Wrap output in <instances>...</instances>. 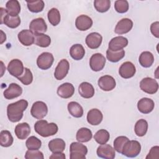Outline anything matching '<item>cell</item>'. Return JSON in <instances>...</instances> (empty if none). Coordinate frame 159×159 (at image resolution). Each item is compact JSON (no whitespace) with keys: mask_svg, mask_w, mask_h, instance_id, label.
<instances>
[{"mask_svg":"<svg viewBox=\"0 0 159 159\" xmlns=\"http://www.w3.org/2000/svg\"><path fill=\"white\" fill-rule=\"evenodd\" d=\"M78 92L81 97L89 99L94 96V88L91 83L88 82H83L78 87Z\"/></svg>","mask_w":159,"mask_h":159,"instance_id":"obj_25","label":"cell"},{"mask_svg":"<svg viewBox=\"0 0 159 159\" xmlns=\"http://www.w3.org/2000/svg\"><path fill=\"white\" fill-rule=\"evenodd\" d=\"M26 2L29 10L34 13H38L42 11L45 6V3L42 0L27 1Z\"/></svg>","mask_w":159,"mask_h":159,"instance_id":"obj_37","label":"cell"},{"mask_svg":"<svg viewBox=\"0 0 159 159\" xmlns=\"http://www.w3.org/2000/svg\"><path fill=\"white\" fill-rule=\"evenodd\" d=\"M14 139L11 133L8 130H2L0 133V145L4 147H10Z\"/></svg>","mask_w":159,"mask_h":159,"instance_id":"obj_34","label":"cell"},{"mask_svg":"<svg viewBox=\"0 0 159 159\" xmlns=\"http://www.w3.org/2000/svg\"><path fill=\"white\" fill-rule=\"evenodd\" d=\"M6 9L9 15L17 16L20 12V5L17 0H10L6 2Z\"/></svg>","mask_w":159,"mask_h":159,"instance_id":"obj_30","label":"cell"},{"mask_svg":"<svg viewBox=\"0 0 159 159\" xmlns=\"http://www.w3.org/2000/svg\"><path fill=\"white\" fill-rule=\"evenodd\" d=\"M141 151L140 143L137 140H129L124 145L122 154L127 157L134 158L137 157Z\"/></svg>","mask_w":159,"mask_h":159,"instance_id":"obj_3","label":"cell"},{"mask_svg":"<svg viewBox=\"0 0 159 159\" xmlns=\"http://www.w3.org/2000/svg\"><path fill=\"white\" fill-rule=\"evenodd\" d=\"M106 58L101 53L93 54L89 60V66L94 71H99L103 69L106 64Z\"/></svg>","mask_w":159,"mask_h":159,"instance_id":"obj_8","label":"cell"},{"mask_svg":"<svg viewBox=\"0 0 159 159\" xmlns=\"http://www.w3.org/2000/svg\"><path fill=\"white\" fill-rule=\"evenodd\" d=\"M110 138V134L105 129H100L96 132L94 135V139L99 144L102 145L106 143Z\"/></svg>","mask_w":159,"mask_h":159,"instance_id":"obj_36","label":"cell"},{"mask_svg":"<svg viewBox=\"0 0 159 159\" xmlns=\"http://www.w3.org/2000/svg\"><path fill=\"white\" fill-rule=\"evenodd\" d=\"M28 107V102L25 99H20L9 104L7 107V116L12 122H17L21 120L23 112Z\"/></svg>","mask_w":159,"mask_h":159,"instance_id":"obj_1","label":"cell"},{"mask_svg":"<svg viewBox=\"0 0 159 159\" xmlns=\"http://www.w3.org/2000/svg\"><path fill=\"white\" fill-rule=\"evenodd\" d=\"M125 56V51L122 49L119 51H111L109 49L106 51V57L107 59L113 63L117 62L120 61L122 58H123Z\"/></svg>","mask_w":159,"mask_h":159,"instance_id":"obj_35","label":"cell"},{"mask_svg":"<svg viewBox=\"0 0 159 159\" xmlns=\"http://www.w3.org/2000/svg\"><path fill=\"white\" fill-rule=\"evenodd\" d=\"M17 79L24 85H29L33 81V75L30 70L27 68H24V73Z\"/></svg>","mask_w":159,"mask_h":159,"instance_id":"obj_42","label":"cell"},{"mask_svg":"<svg viewBox=\"0 0 159 159\" xmlns=\"http://www.w3.org/2000/svg\"><path fill=\"white\" fill-rule=\"evenodd\" d=\"M57 92L60 98L68 99L74 94L75 88L71 83H65L58 86Z\"/></svg>","mask_w":159,"mask_h":159,"instance_id":"obj_22","label":"cell"},{"mask_svg":"<svg viewBox=\"0 0 159 159\" xmlns=\"http://www.w3.org/2000/svg\"><path fill=\"white\" fill-rule=\"evenodd\" d=\"M128 45V40L123 36H117L112 38L109 43L108 49L111 51H119L122 50Z\"/></svg>","mask_w":159,"mask_h":159,"instance_id":"obj_15","label":"cell"},{"mask_svg":"<svg viewBox=\"0 0 159 159\" xmlns=\"http://www.w3.org/2000/svg\"><path fill=\"white\" fill-rule=\"evenodd\" d=\"M49 22L53 26L57 25L60 22V14L57 8H52L49 10L47 14Z\"/></svg>","mask_w":159,"mask_h":159,"instance_id":"obj_39","label":"cell"},{"mask_svg":"<svg viewBox=\"0 0 159 159\" xmlns=\"http://www.w3.org/2000/svg\"><path fill=\"white\" fill-rule=\"evenodd\" d=\"M94 6L98 12L103 13L107 12L111 7L110 0H95Z\"/></svg>","mask_w":159,"mask_h":159,"instance_id":"obj_40","label":"cell"},{"mask_svg":"<svg viewBox=\"0 0 159 159\" xmlns=\"http://www.w3.org/2000/svg\"><path fill=\"white\" fill-rule=\"evenodd\" d=\"M129 2L126 0H117L114 3L115 10L120 14L125 13L129 10Z\"/></svg>","mask_w":159,"mask_h":159,"instance_id":"obj_44","label":"cell"},{"mask_svg":"<svg viewBox=\"0 0 159 159\" xmlns=\"http://www.w3.org/2000/svg\"><path fill=\"white\" fill-rule=\"evenodd\" d=\"M96 153L99 157L105 159H113L116 156L114 148L111 145L106 143L99 146Z\"/></svg>","mask_w":159,"mask_h":159,"instance_id":"obj_13","label":"cell"},{"mask_svg":"<svg viewBox=\"0 0 159 159\" xmlns=\"http://www.w3.org/2000/svg\"><path fill=\"white\" fill-rule=\"evenodd\" d=\"M148 122L145 119H141L137 121L135 124L134 130L135 134L138 137H143L144 136L148 130Z\"/></svg>","mask_w":159,"mask_h":159,"instance_id":"obj_33","label":"cell"},{"mask_svg":"<svg viewBox=\"0 0 159 159\" xmlns=\"http://www.w3.org/2000/svg\"><path fill=\"white\" fill-rule=\"evenodd\" d=\"M66 147L65 141L61 139H55L51 140L48 143V148L52 153L63 152Z\"/></svg>","mask_w":159,"mask_h":159,"instance_id":"obj_26","label":"cell"},{"mask_svg":"<svg viewBox=\"0 0 159 159\" xmlns=\"http://www.w3.org/2000/svg\"><path fill=\"white\" fill-rule=\"evenodd\" d=\"M129 139L125 136H119L114 141V148L118 153H121L122 148L125 143L129 141Z\"/></svg>","mask_w":159,"mask_h":159,"instance_id":"obj_43","label":"cell"},{"mask_svg":"<svg viewBox=\"0 0 159 159\" xmlns=\"http://www.w3.org/2000/svg\"><path fill=\"white\" fill-rule=\"evenodd\" d=\"M48 112L47 104L43 101L35 102L31 107L30 114L37 119H42L46 116Z\"/></svg>","mask_w":159,"mask_h":159,"instance_id":"obj_6","label":"cell"},{"mask_svg":"<svg viewBox=\"0 0 159 159\" xmlns=\"http://www.w3.org/2000/svg\"><path fill=\"white\" fill-rule=\"evenodd\" d=\"M133 27V22L129 18H123L120 20L116 25L115 33L122 35L129 32Z\"/></svg>","mask_w":159,"mask_h":159,"instance_id":"obj_16","label":"cell"},{"mask_svg":"<svg viewBox=\"0 0 159 159\" xmlns=\"http://www.w3.org/2000/svg\"><path fill=\"white\" fill-rule=\"evenodd\" d=\"M0 11H1V24H2V21L4 18L8 14L7 12L6 9H4L3 7H0Z\"/></svg>","mask_w":159,"mask_h":159,"instance_id":"obj_49","label":"cell"},{"mask_svg":"<svg viewBox=\"0 0 159 159\" xmlns=\"http://www.w3.org/2000/svg\"><path fill=\"white\" fill-rule=\"evenodd\" d=\"M140 88L145 93L149 94H153L158 91V83L156 80L150 77H146L140 81Z\"/></svg>","mask_w":159,"mask_h":159,"instance_id":"obj_5","label":"cell"},{"mask_svg":"<svg viewBox=\"0 0 159 159\" xmlns=\"http://www.w3.org/2000/svg\"><path fill=\"white\" fill-rule=\"evenodd\" d=\"M70 70V64L67 60L62 59L61 60L54 72V76L57 80H63L68 74V71Z\"/></svg>","mask_w":159,"mask_h":159,"instance_id":"obj_10","label":"cell"},{"mask_svg":"<svg viewBox=\"0 0 159 159\" xmlns=\"http://www.w3.org/2000/svg\"><path fill=\"white\" fill-rule=\"evenodd\" d=\"M1 31V44H2L4 41H6V34L4 33V32L2 30H0Z\"/></svg>","mask_w":159,"mask_h":159,"instance_id":"obj_50","label":"cell"},{"mask_svg":"<svg viewBox=\"0 0 159 159\" xmlns=\"http://www.w3.org/2000/svg\"><path fill=\"white\" fill-rule=\"evenodd\" d=\"M22 93V88L15 83H11L9 87L4 91L3 94L6 99H12L20 96Z\"/></svg>","mask_w":159,"mask_h":159,"instance_id":"obj_17","label":"cell"},{"mask_svg":"<svg viewBox=\"0 0 159 159\" xmlns=\"http://www.w3.org/2000/svg\"><path fill=\"white\" fill-rule=\"evenodd\" d=\"M35 131L43 137H48L57 134L58 127L55 123H48L45 120H39L35 123Z\"/></svg>","mask_w":159,"mask_h":159,"instance_id":"obj_2","label":"cell"},{"mask_svg":"<svg viewBox=\"0 0 159 159\" xmlns=\"http://www.w3.org/2000/svg\"><path fill=\"white\" fill-rule=\"evenodd\" d=\"M103 115L101 111L98 109L89 110L87 114V121L92 125H98L102 120Z\"/></svg>","mask_w":159,"mask_h":159,"instance_id":"obj_23","label":"cell"},{"mask_svg":"<svg viewBox=\"0 0 159 159\" xmlns=\"http://www.w3.org/2000/svg\"><path fill=\"white\" fill-rule=\"evenodd\" d=\"M93 25V20L89 16L82 14L77 17L75 20L76 27L81 30L85 31L88 30Z\"/></svg>","mask_w":159,"mask_h":159,"instance_id":"obj_19","label":"cell"},{"mask_svg":"<svg viewBox=\"0 0 159 159\" xmlns=\"http://www.w3.org/2000/svg\"><path fill=\"white\" fill-rule=\"evenodd\" d=\"M54 61L53 55L50 52H43L37 59V65L38 67L43 70L49 69Z\"/></svg>","mask_w":159,"mask_h":159,"instance_id":"obj_7","label":"cell"},{"mask_svg":"<svg viewBox=\"0 0 159 159\" xmlns=\"http://www.w3.org/2000/svg\"><path fill=\"white\" fill-rule=\"evenodd\" d=\"M29 30L34 34H43L47 30V25L43 18L38 17L30 22Z\"/></svg>","mask_w":159,"mask_h":159,"instance_id":"obj_14","label":"cell"},{"mask_svg":"<svg viewBox=\"0 0 159 159\" xmlns=\"http://www.w3.org/2000/svg\"><path fill=\"white\" fill-rule=\"evenodd\" d=\"M18 39L19 42L24 46H30L34 43V34L28 29L21 30L18 34Z\"/></svg>","mask_w":159,"mask_h":159,"instance_id":"obj_21","label":"cell"},{"mask_svg":"<svg viewBox=\"0 0 159 159\" xmlns=\"http://www.w3.org/2000/svg\"><path fill=\"white\" fill-rule=\"evenodd\" d=\"M70 55L75 60H80L85 55V50L82 45L75 44L70 49Z\"/></svg>","mask_w":159,"mask_h":159,"instance_id":"obj_28","label":"cell"},{"mask_svg":"<svg viewBox=\"0 0 159 159\" xmlns=\"http://www.w3.org/2000/svg\"><path fill=\"white\" fill-rule=\"evenodd\" d=\"M25 145L28 150H39L42 146V142L37 137L30 136L27 139Z\"/></svg>","mask_w":159,"mask_h":159,"instance_id":"obj_41","label":"cell"},{"mask_svg":"<svg viewBox=\"0 0 159 159\" xmlns=\"http://www.w3.org/2000/svg\"><path fill=\"white\" fill-rule=\"evenodd\" d=\"M17 137L20 140L25 139L30 133V127L28 123L22 122L17 124L14 129Z\"/></svg>","mask_w":159,"mask_h":159,"instance_id":"obj_24","label":"cell"},{"mask_svg":"<svg viewBox=\"0 0 159 159\" xmlns=\"http://www.w3.org/2000/svg\"><path fill=\"white\" fill-rule=\"evenodd\" d=\"M66 157L65 153L63 152H58V153H53L50 157L49 158L50 159H65Z\"/></svg>","mask_w":159,"mask_h":159,"instance_id":"obj_48","label":"cell"},{"mask_svg":"<svg viewBox=\"0 0 159 159\" xmlns=\"http://www.w3.org/2000/svg\"><path fill=\"white\" fill-rule=\"evenodd\" d=\"M139 61L142 66L144 68H149L154 62L153 55L148 51L143 52L139 56Z\"/></svg>","mask_w":159,"mask_h":159,"instance_id":"obj_27","label":"cell"},{"mask_svg":"<svg viewBox=\"0 0 159 159\" xmlns=\"http://www.w3.org/2000/svg\"><path fill=\"white\" fill-rule=\"evenodd\" d=\"M155 107L154 101L148 98H143L137 102L138 110L143 114H149Z\"/></svg>","mask_w":159,"mask_h":159,"instance_id":"obj_20","label":"cell"},{"mask_svg":"<svg viewBox=\"0 0 159 159\" xmlns=\"http://www.w3.org/2000/svg\"><path fill=\"white\" fill-rule=\"evenodd\" d=\"M7 70L10 75L14 77L18 78L24 73V68L23 63L19 59H13L9 63Z\"/></svg>","mask_w":159,"mask_h":159,"instance_id":"obj_9","label":"cell"},{"mask_svg":"<svg viewBox=\"0 0 159 159\" xmlns=\"http://www.w3.org/2000/svg\"><path fill=\"white\" fill-rule=\"evenodd\" d=\"M88 153L86 146L79 142H72L70 147V159H85Z\"/></svg>","mask_w":159,"mask_h":159,"instance_id":"obj_4","label":"cell"},{"mask_svg":"<svg viewBox=\"0 0 159 159\" xmlns=\"http://www.w3.org/2000/svg\"><path fill=\"white\" fill-rule=\"evenodd\" d=\"M159 158V147L154 146L151 148L148 154L146 157V159H158Z\"/></svg>","mask_w":159,"mask_h":159,"instance_id":"obj_46","label":"cell"},{"mask_svg":"<svg viewBox=\"0 0 159 159\" xmlns=\"http://www.w3.org/2000/svg\"><path fill=\"white\" fill-rule=\"evenodd\" d=\"M150 31L153 36L159 38V22L156 21L153 22L150 25Z\"/></svg>","mask_w":159,"mask_h":159,"instance_id":"obj_47","label":"cell"},{"mask_svg":"<svg viewBox=\"0 0 159 159\" xmlns=\"http://www.w3.org/2000/svg\"><path fill=\"white\" fill-rule=\"evenodd\" d=\"M135 66L130 61H125L123 63L119 69L120 76L124 79H129L133 77L135 74Z\"/></svg>","mask_w":159,"mask_h":159,"instance_id":"obj_11","label":"cell"},{"mask_svg":"<svg viewBox=\"0 0 159 159\" xmlns=\"http://www.w3.org/2000/svg\"><path fill=\"white\" fill-rule=\"evenodd\" d=\"M34 43L40 47H48L51 43V38L45 34H34Z\"/></svg>","mask_w":159,"mask_h":159,"instance_id":"obj_31","label":"cell"},{"mask_svg":"<svg viewBox=\"0 0 159 159\" xmlns=\"http://www.w3.org/2000/svg\"><path fill=\"white\" fill-rule=\"evenodd\" d=\"M98 84L99 87L104 91H109L114 89L116 86L115 79L109 75H104L100 77Z\"/></svg>","mask_w":159,"mask_h":159,"instance_id":"obj_12","label":"cell"},{"mask_svg":"<svg viewBox=\"0 0 159 159\" xmlns=\"http://www.w3.org/2000/svg\"><path fill=\"white\" fill-rule=\"evenodd\" d=\"M2 24H4L6 26L11 29H15L20 24V18L19 16H11L7 14L3 19Z\"/></svg>","mask_w":159,"mask_h":159,"instance_id":"obj_38","label":"cell"},{"mask_svg":"<svg viewBox=\"0 0 159 159\" xmlns=\"http://www.w3.org/2000/svg\"><path fill=\"white\" fill-rule=\"evenodd\" d=\"M92 137L93 134L91 130L86 127L80 129L76 135V140L80 142H87L92 139Z\"/></svg>","mask_w":159,"mask_h":159,"instance_id":"obj_32","label":"cell"},{"mask_svg":"<svg viewBox=\"0 0 159 159\" xmlns=\"http://www.w3.org/2000/svg\"><path fill=\"white\" fill-rule=\"evenodd\" d=\"M68 111L73 117L76 118L81 117L83 115V109L82 106L75 101H71L68 103Z\"/></svg>","mask_w":159,"mask_h":159,"instance_id":"obj_29","label":"cell"},{"mask_svg":"<svg viewBox=\"0 0 159 159\" xmlns=\"http://www.w3.org/2000/svg\"><path fill=\"white\" fill-rule=\"evenodd\" d=\"M102 37L98 32H91L88 34L85 39L87 46L91 49H96L99 48L102 43Z\"/></svg>","mask_w":159,"mask_h":159,"instance_id":"obj_18","label":"cell"},{"mask_svg":"<svg viewBox=\"0 0 159 159\" xmlns=\"http://www.w3.org/2000/svg\"><path fill=\"white\" fill-rule=\"evenodd\" d=\"M43 154L39 150H28L25 155V159H43Z\"/></svg>","mask_w":159,"mask_h":159,"instance_id":"obj_45","label":"cell"}]
</instances>
